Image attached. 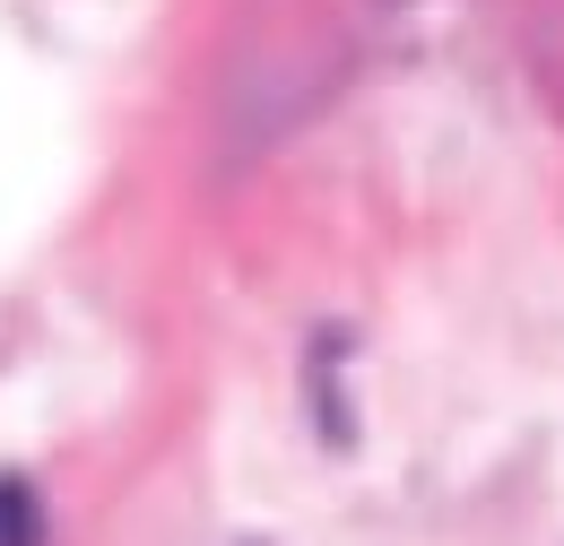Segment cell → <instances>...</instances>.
<instances>
[{"mask_svg":"<svg viewBox=\"0 0 564 546\" xmlns=\"http://www.w3.org/2000/svg\"><path fill=\"white\" fill-rule=\"evenodd\" d=\"M0 546H35V494L18 478H0Z\"/></svg>","mask_w":564,"mask_h":546,"instance_id":"cell-1","label":"cell"}]
</instances>
